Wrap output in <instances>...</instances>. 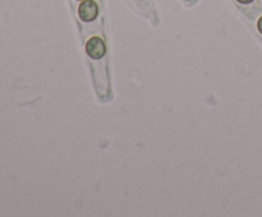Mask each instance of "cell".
I'll use <instances>...</instances> for the list:
<instances>
[{
    "mask_svg": "<svg viewBox=\"0 0 262 217\" xmlns=\"http://www.w3.org/2000/svg\"><path fill=\"white\" fill-rule=\"evenodd\" d=\"M86 53L91 59H101L104 58L106 53V46L101 37H91L86 43Z\"/></svg>",
    "mask_w": 262,
    "mask_h": 217,
    "instance_id": "6da1fadb",
    "label": "cell"
},
{
    "mask_svg": "<svg viewBox=\"0 0 262 217\" xmlns=\"http://www.w3.org/2000/svg\"><path fill=\"white\" fill-rule=\"evenodd\" d=\"M78 14L83 22H92L99 15V7L94 0H82L78 8Z\"/></svg>",
    "mask_w": 262,
    "mask_h": 217,
    "instance_id": "7a4b0ae2",
    "label": "cell"
},
{
    "mask_svg": "<svg viewBox=\"0 0 262 217\" xmlns=\"http://www.w3.org/2000/svg\"><path fill=\"white\" fill-rule=\"evenodd\" d=\"M257 28H258V31H260L261 35H262V17L260 18V19H258V22H257Z\"/></svg>",
    "mask_w": 262,
    "mask_h": 217,
    "instance_id": "3957f363",
    "label": "cell"
},
{
    "mask_svg": "<svg viewBox=\"0 0 262 217\" xmlns=\"http://www.w3.org/2000/svg\"><path fill=\"white\" fill-rule=\"evenodd\" d=\"M238 3H241V4H250V3H252L253 0H237Z\"/></svg>",
    "mask_w": 262,
    "mask_h": 217,
    "instance_id": "277c9868",
    "label": "cell"
},
{
    "mask_svg": "<svg viewBox=\"0 0 262 217\" xmlns=\"http://www.w3.org/2000/svg\"><path fill=\"white\" fill-rule=\"evenodd\" d=\"M79 2H81V0H79Z\"/></svg>",
    "mask_w": 262,
    "mask_h": 217,
    "instance_id": "5b68a950",
    "label": "cell"
}]
</instances>
